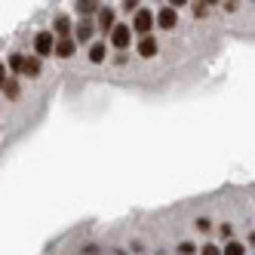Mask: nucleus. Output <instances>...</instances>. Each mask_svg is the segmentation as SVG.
<instances>
[{"mask_svg":"<svg viewBox=\"0 0 255 255\" xmlns=\"http://www.w3.org/2000/svg\"><path fill=\"white\" fill-rule=\"evenodd\" d=\"M56 34L52 31H40L37 37H34V52H37V56H52V52H56Z\"/></svg>","mask_w":255,"mask_h":255,"instance_id":"obj_1","label":"nucleus"},{"mask_svg":"<svg viewBox=\"0 0 255 255\" xmlns=\"http://www.w3.org/2000/svg\"><path fill=\"white\" fill-rule=\"evenodd\" d=\"M154 12L151 9H138L135 12V19H132V31H138L141 37H151V28H154Z\"/></svg>","mask_w":255,"mask_h":255,"instance_id":"obj_2","label":"nucleus"},{"mask_svg":"<svg viewBox=\"0 0 255 255\" xmlns=\"http://www.w3.org/2000/svg\"><path fill=\"white\" fill-rule=\"evenodd\" d=\"M157 25H160L163 31H172V28L178 25V12H175V6H163V9L157 12Z\"/></svg>","mask_w":255,"mask_h":255,"instance_id":"obj_3","label":"nucleus"},{"mask_svg":"<svg viewBox=\"0 0 255 255\" xmlns=\"http://www.w3.org/2000/svg\"><path fill=\"white\" fill-rule=\"evenodd\" d=\"M129 40H132V31H129V25H117L114 28V34H111V43L123 52L126 46H129Z\"/></svg>","mask_w":255,"mask_h":255,"instance_id":"obj_4","label":"nucleus"},{"mask_svg":"<svg viewBox=\"0 0 255 255\" xmlns=\"http://www.w3.org/2000/svg\"><path fill=\"white\" fill-rule=\"evenodd\" d=\"M157 49H160V46H157L154 37H141V40H138V56H141V59H154Z\"/></svg>","mask_w":255,"mask_h":255,"instance_id":"obj_5","label":"nucleus"},{"mask_svg":"<svg viewBox=\"0 0 255 255\" xmlns=\"http://www.w3.org/2000/svg\"><path fill=\"white\" fill-rule=\"evenodd\" d=\"M99 28H102L105 34H114V28H117V25H114V9L105 6V9L99 12Z\"/></svg>","mask_w":255,"mask_h":255,"instance_id":"obj_6","label":"nucleus"},{"mask_svg":"<svg viewBox=\"0 0 255 255\" xmlns=\"http://www.w3.org/2000/svg\"><path fill=\"white\" fill-rule=\"evenodd\" d=\"M52 34H56L59 40H71V37H68V34H71V22H68V15H59V19H56V31H52Z\"/></svg>","mask_w":255,"mask_h":255,"instance_id":"obj_7","label":"nucleus"},{"mask_svg":"<svg viewBox=\"0 0 255 255\" xmlns=\"http://www.w3.org/2000/svg\"><path fill=\"white\" fill-rule=\"evenodd\" d=\"M56 56L59 59H71L74 56V40H59L56 43Z\"/></svg>","mask_w":255,"mask_h":255,"instance_id":"obj_8","label":"nucleus"},{"mask_svg":"<svg viewBox=\"0 0 255 255\" xmlns=\"http://www.w3.org/2000/svg\"><path fill=\"white\" fill-rule=\"evenodd\" d=\"M105 56H108V49H105V43L99 40V43H93V46H89V62H105Z\"/></svg>","mask_w":255,"mask_h":255,"instance_id":"obj_9","label":"nucleus"},{"mask_svg":"<svg viewBox=\"0 0 255 255\" xmlns=\"http://www.w3.org/2000/svg\"><path fill=\"white\" fill-rule=\"evenodd\" d=\"M3 93H6L9 99H15V96H19V83H15L12 77H3Z\"/></svg>","mask_w":255,"mask_h":255,"instance_id":"obj_10","label":"nucleus"},{"mask_svg":"<svg viewBox=\"0 0 255 255\" xmlns=\"http://www.w3.org/2000/svg\"><path fill=\"white\" fill-rule=\"evenodd\" d=\"M22 74H28V77L40 74V62H37V59H25V71H22Z\"/></svg>","mask_w":255,"mask_h":255,"instance_id":"obj_11","label":"nucleus"},{"mask_svg":"<svg viewBox=\"0 0 255 255\" xmlns=\"http://www.w3.org/2000/svg\"><path fill=\"white\" fill-rule=\"evenodd\" d=\"M89 37H93V25H86V22H83V25L77 28V40H80V43H86Z\"/></svg>","mask_w":255,"mask_h":255,"instance_id":"obj_12","label":"nucleus"},{"mask_svg":"<svg viewBox=\"0 0 255 255\" xmlns=\"http://www.w3.org/2000/svg\"><path fill=\"white\" fill-rule=\"evenodd\" d=\"M77 6H80V12H86V15H93V12L99 9V3H93V0H80ZM99 12H102V9H99Z\"/></svg>","mask_w":255,"mask_h":255,"instance_id":"obj_13","label":"nucleus"},{"mask_svg":"<svg viewBox=\"0 0 255 255\" xmlns=\"http://www.w3.org/2000/svg\"><path fill=\"white\" fill-rule=\"evenodd\" d=\"M9 68L12 71H25V56H9Z\"/></svg>","mask_w":255,"mask_h":255,"instance_id":"obj_14","label":"nucleus"},{"mask_svg":"<svg viewBox=\"0 0 255 255\" xmlns=\"http://www.w3.org/2000/svg\"><path fill=\"white\" fill-rule=\"evenodd\" d=\"M222 252H225V255H243V246H240V243H234V240H231V243H228V246H225Z\"/></svg>","mask_w":255,"mask_h":255,"instance_id":"obj_15","label":"nucleus"},{"mask_svg":"<svg viewBox=\"0 0 255 255\" xmlns=\"http://www.w3.org/2000/svg\"><path fill=\"white\" fill-rule=\"evenodd\" d=\"M200 255H225V252L218 249V246H212V243H206L203 249H200Z\"/></svg>","mask_w":255,"mask_h":255,"instance_id":"obj_16","label":"nucleus"},{"mask_svg":"<svg viewBox=\"0 0 255 255\" xmlns=\"http://www.w3.org/2000/svg\"><path fill=\"white\" fill-rule=\"evenodd\" d=\"M178 252H181V255H197L194 243H181V246H178Z\"/></svg>","mask_w":255,"mask_h":255,"instance_id":"obj_17","label":"nucleus"},{"mask_svg":"<svg viewBox=\"0 0 255 255\" xmlns=\"http://www.w3.org/2000/svg\"><path fill=\"white\" fill-rule=\"evenodd\" d=\"M209 12V3H194V15H206Z\"/></svg>","mask_w":255,"mask_h":255,"instance_id":"obj_18","label":"nucleus"},{"mask_svg":"<svg viewBox=\"0 0 255 255\" xmlns=\"http://www.w3.org/2000/svg\"><path fill=\"white\" fill-rule=\"evenodd\" d=\"M123 9H126V12H129V9H135V12H138V0H126V3H123Z\"/></svg>","mask_w":255,"mask_h":255,"instance_id":"obj_19","label":"nucleus"},{"mask_svg":"<svg viewBox=\"0 0 255 255\" xmlns=\"http://www.w3.org/2000/svg\"><path fill=\"white\" fill-rule=\"evenodd\" d=\"M231 234H234V228H231V225H222V237H225L228 243H231Z\"/></svg>","mask_w":255,"mask_h":255,"instance_id":"obj_20","label":"nucleus"},{"mask_svg":"<svg viewBox=\"0 0 255 255\" xmlns=\"http://www.w3.org/2000/svg\"><path fill=\"white\" fill-rule=\"evenodd\" d=\"M249 240H252V243H255V234H252V237H249Z\"/></svg>","mask_w":255,"mask_h":255,"instance_id":"obj_21","label":"nucleus"}]
</instances>
